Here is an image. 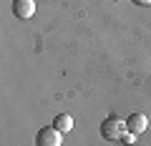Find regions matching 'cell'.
Wrapping results in <instances>:
<instances>
[{
	"label": "cell",
	"mask_w": 151,
	"mask_h": 146,
	"mask_svg": "<svg viewBox=\"0 0 151 146\" xmlns=\"http://www.w3.org/2000/svg\"><path fill=\"white\" fill-rule=\"evenodd\" d=\"M53 126L60 131V134H68V131L73 129V119H70L68 114H58V116H55V121H53Z\"/></svg>",
	"instance_id": "5b68a950"
},
{
	"label": "cell",
	"mask_w": 151,
	"mask_h": 146,
	"mask_svg": "<svg viewBox=\"0 0 151 146\" xmlns=\"http://www.w3.org/2000/svg\"><path fill=\"white\" fill-rule=\"evenodd\" d=\"M134 141H136V134H131V131L121 136V144H134Z\"/></svg>",
	"instance_id": "8992f818"
},
{
	"label": "cell",
	"mask_w": 151,
	"mask_h": 146,
	"mask_svg": "<svg viewBox=\"0 0 151 146\" xmlns=\"http://www.w3.org/2000/svg\"><path fill=\"white\" fill-rule=\"evenodd\" d=\"M126 121L121 119V116H108L106 121L101 124V136L108 141H121V136L126 134Z\"/></svg>",
	"instance_id": "6da1fadb"
},
{
	"label": "cell",
	"mask_w": 151,
	"mask_h": 146,
	"mask_svg": "<svg viewBox=\"0 0 151 146\" xmlns=\"http://www.w3.org/2000/svg\"><path fill=\"white\" fill-rule=\"evenodd\" d=\"M136 5H141V8H146V5H151V0H134Z\"/></svg>",
	"instance_id": "52a82bcc"
},
{
	"label": "cell",
	"mask_w": 151,
	"mask_h": 146,
	"mask_svg": "<svg viewBox=\"0 0 151 146\" xmlns=\"http://www.w3.org/2000/svg\"><path fill=\"white\" fill-rule=\"evenodd\" d=\"M13 13L20 20H28V18L35 15V0H13Z\"/></svg>",
	"instance_id": "3957f363"
},
{
	"label": "cell",
	"mask_w": 151,
	"mask_h": 146,
	"mask_svg": "<svg viewBox=\"0 0 151 146\" xmlns=\"http://www.w3.org/2000/svg\"><path fill=\"white\" fill-rule=\"evenodd\" d=\"M63 144V134L55 126H45L35 134V146H60Z\"/></svg>",
	"instance_id": "7a4b0ae2"
},
{
	"label": "cell",
	"mask_w": 151,
	"mask_h": 146,
	"mask_svg": "<svg viewBox=\"0 0 151 146\" xmlns=\"http://www.w3.org/2000/svg\"><path fill=\"white\" fill-rule=\"evenodd\" d=\"M126 129H129L131 134L141 136V134H146V129H149V119H146L144 114H131L129 119H126Z\"/></svg>",
	"instance_id": "277c9868"
}]
</instances>
